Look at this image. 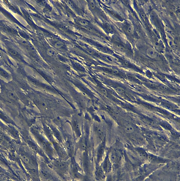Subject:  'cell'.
<instances>
[{"instance_id": "22", "label": "cell", "mask_w": 180, "mask_h": 181, "mask_svg": "<svg viewBox=\"0 0 180 181\" xmlns=\"http://www.w3.org/2000/svg\"><path fill=\"white\" fill-rule=\"evenodd\" d=\"M107 12L109 15L115 20L122 21L123 20V18L122 16H121L120 15L118 14L117 12L111 10L107 9Z\"/></svg>"}, {"instance_id": "19", "label": "cell", "mask_w": 180, "mask_h": 181, "mask_svg": "<svg viewBox=\"0 0 180 181\" xmlns=\"http://www.w3.org/2000/svg\"><path fill=\"white\" fill-rule=\"evenodd\" d=\"M6 95L8 99L12 101L17 102L18 101L19 98L18 96L13 90H8L6 92Z\"/></svg>"}, {"instance_id": "6", "label": "cell", "mask_w": 180, "mask_h": 181, "mask_svg": "<svg viewBox=\"0 0 180 181\" xmlns=\"http://www.w3.org/2000/svg\"><path fill=\"white\" fill-rule=\"evenodd\" d=\"M52 144L58 158L63 161H68L70 160V158H69L68 152L65 148L56 141Z\"/></svg>"}, {"instance_id": "27", "label": "cell", "mask_w": 180, "mask_h": 181, "mask_svg": "<svg viewBox=\"0 0 180 181\" xmlns=\"http://www.w3.org/2000/svg\"><path fill=\"white\" fill-rule=\"evenodd\" d=\"M65 10L67 13V14L69 15V16L72 17H75L76 15L75 13L73 11L69 8L68 6H65Z\"/></svg>"}, {"instance_id": "14", "label": "cell", "mask_w": 180, "mask_h": 181, "mask_svg": "<svg viewBox=\"0 0 180 181\" xmlns=\"http://www.w3.org/2000/svg\"><path fill=\"white\" fill-rule=\"evenodd\" d=\"M145 52L147 56L152 59L158 60L160 58V54L155 49L152 47L147 48Z\"/></svg>"}, {"instance_id": "34", "label": "cell", "mask_w": 180, "mask_h": 181, "mask_svg": "<svg viewBox=\"0 0 180 181\" xmlns=\"http://www.w3.org/2000/svg\"><path fill=\"white\" fill-rule=\"evenodd\" d=\"M39 5L41 6H43V7H45V6L47 5V3L45 1H40L38 3Z\"/></svg>"}, {"instance_id": "13", "label": "cell", "mask_w": 180, "mask_h": 181, "mask_svg": "<svg viewBox=\"0 0 180 181\" xmlns=\"http://www.w3.org/2000/svg\"><path fill=\"white\" fill-rule=\"evenodd\" d=\"M121 29L128 36H131L133 33L134 28L132 24L127 21L121 23L120 25Z\"/></svg>"}, {"instance_id": "5", "label": "cell", "mask_w": 180, "mask_h": 181, "mask_svg": "<svg viewBox=\"0 0 180 181\" xmlns=\"http://www.w3.org/2000/svg\"><path fill=\"white\" fill-rule=\"evenodd\" d=\"M111 43L113 47L117 50L128 55H131L132 54V51L129 46L118 37H114L112 40Z\"/></svg>"}, {"instance_id": "32", "label": "cell", "mask_w": 180, "mask_h": 181, "mask_svg": "<svg viewBox=\"0 0 180 181\" xmlns=\"http://www.w3.org/2000/svg\"><path fill=\"white\" fill-rule=\"evenodd\" d=\"M81 181H92L90 176L87 175H84L83 179Z\"/></svg>"}, {"instance_id": "18", "label": "cell", "mask_w": 180, "mask_h": 181, "mask_svg": "<svg viewBox=\"0 0 180 181\" xmlns=\"http://www.w3.org/2000/svg\"><path fill=\"white\" fill-rule=\"evenodd\" d=\"M77 147L80 151L85 152L87 149V144L85 139L83 138L80 140L78 143Z\"/></svg>"}, {"instance_id": "4", "label": "cell", "mask_w": 180, "mask_h": 181, "mask_svg": "<svg viewBox=\"0 0 180 181\" xmlns=\"http://www.w3.org/2000/svg\"><path fill=\"white\" fill-rule=\"evenodd\" d=\"M20 158L28 173L30 172L38 171V160L33 155L22 152Z\"/></svg>"}, {"instance_id": "26", "label": "cell", "mask_w": 180, "mask_h": 181, "mask_svg": "<svg viewBox=\"0 0 180 181\" xmlns=\"http://www.w3.org/2000/svg\"><path fill=\"white\" fill-rule=\"evenodd\" d=\"M0 75L6 80H9L11 78V76L5 70L0 67Z\"/></svg>"}, {"instance_id": "24", "label": "cell", "mask_w": 180, "mask_h": 181, "mask_svg": "<svg viewBox=\"0 0 180 181\" xmlns=\"http://www.w3.org/2000/svg\"><path fill=\"white\" fill-rule=\"evenodd\" d=\"M8 53L12 57H13L15 58L18 60H22V57L21 54L18 53V52L16 50L13 48H10L8 49Z\"/></svg>"}, {"instance_id": "28", "label": "cell", "mask_w": 180, "mask_h": 181, "mask_svg": "<svg viewBox=\"0 0 180 181\" xmlns=\"http://www.w3.org/2000/svg\"><path fill=\"white\" fill-rule=\"evenodd\" d=\"M78 23L79 25L84 26H88L90 24V22L86 19H78Z\"/></svg>"}, {"instance_id": "1", "label": "cell", "mask_w": 180, "mask_h": 181, "mask_svg": "<svg viewBox=\"0 0 180 181\" xmlns=\"http://www.w3.org/2000/svg\"><path fill=\"white\" fill-rule=\"evenodd\" d=\"M70 160L63 161L58 158H54L50 160L47 164L62 180H67L71 177L69 173Z\"/></svg>"}, {"instance_id": "30", "label": "cell", "mask_w": 180, "mask_h": 181, "mask_svg": "<svg viewBox=\"0 0 180 181\" xmlns=\"http://www.w3.org/2000/svg\"><path fill=\"white\" fill-rule=\"evenodd\" d=\"M65 43L62 41H58L54 44V46L57 49H61L65 46Z\"/></svg>"}, {"instance_id": "25", "label": "cell", "mask_w": 180, "mask_h": 181, "mask_svg": "<svg viewBox=\"0 0 180 181\" xmlns=\"http://www.w3.org/2000/svg\"><path fill=\"white\" fill-rule=\"evenodd\" d=\"M125 132L127 134H133L135 131V128L134 126L129 124H126L124 126Z\"/></svg>"}, {"instance_id": "7", "label": "cell", "mask_w": 180, "mask_h": 181, "mask_svg": "<svg viewBox=\"0 0 180 181\" xmlns=\"http://www.w3.org/2000/svg\"><path fill=\"white\" fill-rule=\"evenodd\" d=\"M105 139L99 144L97 148L96 155V165H100L105 158Z\"/></svg>"}, {"instance_id": "16", "label": "cell", "mask_w": 180, "mask_h": 181, "mask_svg": "<svg viewBox=\"0 0 180 181\" xmlns=\"http://www.w3.org/2000/svg\"><path fill=\"white\" fill-rule=\"evenodd\" d=\"M0 119L3 120L5 123L10 124V125L14 126H16L15 122L1 110H0Z\"/></svg>"}, {"instance_id": "15", "label": "cell", "mask_w": 180, "mask_h": 181, "mask_svg": "<svg viewBox=\"0 0 180 181\" xmlns=\"http://www.w3.org/2000/svg\"><path fill=\"white\" fill-rule=\"evenodd\" d=\"M104 71L105 72L110 74V75L118 76V77H122L124 76V74L118 69L112 68H104Z\"/></svg>"}, {"instance_id": "8", "label": "cell", "mask_w": 180, "mask_h": 181, "mask_svg": "<svg viewBox=\"0 0 180 181\" xmlns=\"http://www.w3.org/2000/svg\"><path fill=\"white\" fill-rule=\"evenodd\" d=\"M95 134L99 144L105 140V131L102 125L100 124H96L94 126Z\"/></svg>"}, {"instance_id": "33", "label": "cell", "mask_w": 180, "mask_h": 181, "mask_svg": "<svg viewBox=\"0 0 180 181\" xmlns=\"http://www.w3.org/2000/svg\"><path fill=\"white\" fill-rule=\"evenodd\" d=\"M101 92L103 95L105 96H107L108 92L107 90H105V89L103 88H101L100 89Z\"/></svg>"}, {"instance_id": "20", "label": "cell", "mask_w": 180, "mask_h": 181, "mask_svg": "<svg viewBox=\"0 0 180 181\" xmlns=\"http://www.w3.org/2000/svg\"><path fill=\"white\" fill-rule=\"evenodd\" d=\"M73 129L78 137H79L81 134V126L78 121L76 119H74L72 121Z\"/></svg>"}, {"instance_id": "10", "label": "cell", "mask_w": 180, "mask_h": 181, "mask_svg": "<svg viewBox=\"0 0 180 181\" xmlns=\"http://www.w3.org/2000/svg\"><path fill=\"white\" fill-rule=\"evenodd\" d=\"M114 57H115L118 59L119 64L122 65L123 67L126 68H127L135 70V71H140V69L138 68L137 66L132 64L131 62H130L128 61L121 57L118 55H116L115 54H114Z\"/></svg>"}, {"instance_id": "23", "label": "cell", "mask_w": 180, "mask_h": 181, "mask_svg": "<svg viewBox=\"0 0 180 181\" xmlns=\"http://www.w3.org/2000/svg\"><path fill=\"white\" fill-rule=\"evenodd\" d=\"M8 132L11 136L14 138L18 139L19 138V135L18 131L13 126H10L7 128Z\"/></svg>"}, {"instance_id": "29", "label": "cell", "mask_w": 180, "mask_h": 181, "mask_svg": "<svg viewBox=\"0 0 180 181\" xmlns=\"http://www.w3.org/2000/svg\"><path fill=\"white\" fill-rule=\"evenodd\" d=\"M47 54L51 57H55L58 54L57 52L53 48H49L47 50Z\"/></svg>"}, {"instance_id": "35", "label": "cell", "mask_w": 180, "mask_h": 181, "mask_svg": "<svg viewBox=\"0 0 180 181\" xmlns=\"http://www.w3.org/2000/svg\"><path fill=\"white\" fill-rule=\"evenodd\" d=\"M76 181L75 180H71V181Z\"/></svg>"}, {"instance_id": "12", "label": "cell", "mask_w": 180, "mask_h": 181, "mask_svg": "<svg viewBox=\"0 0 180 181\" xmlns=\"http://www.w3.org/2000/svg\"><path fill=\"white\" fill-rule=\"evenodd\" d=\"M100 165L106 174L110 173L112 171V165L108 155L105 156Z\"/></svg>"}, {"instance_id": "17", "label": "cell", "mask_w": 180, "mask_h": 181, "mask_svg": "<svg viewBox=\"0 0 180 181\" xmlns=\"http://www.w3.org/2000/svg\"><path fill=\"white\" fill-rule=\"evenodd\" d=\"M135 150L140 158L144 160H147L148 155L146 152L142 148H135Z\"/></svg>"}, {"instance_id": "21", "label": "cell", "mask_w": 180, "mask_h": 181, "mask_svg": "<svg viewBox=\"0 0 180 181\" xmlns=\"http://www.w3.org/2000/svg\"><path fill=\"white\" fill-rule=\"evenodd\" d=\"M102 26L104 30L108 34H112L115 32L113 28L109 23H104L102 24Z\"/></svg>"}, {"instance_id": "31", "label": "cell", "mask_w": 180, "mask_h": 181, "mask_svg": "<svg viewBox=\"0 0 180 181\" xmlns=\"http://www.w3.org/2000/svg\"><path fill=\"white\" fill-rule=\"evenodd\" d=\"M115 91L119 94H122L124 93L125 91V89L122 87L118 86L115 88Z\"/></svg>"}, {"instance_id": "3", "label": "cell", "mask_w": 180, "mask_h": 181, "mask_svg": "<svg viewBox=\"0 0 180 181\" xmlns=\"http://www.w3.org/2000/svg\"><path fill=\"white\" fill-rule=\"evenodd\" d=\"M38 171L41 181H62L43 160L38 161Z\"/></svg>"}, {"instance_id": "11", "label": "cell", "mask_w": 180, "mask_h": 181, "mask_svg": "<svg viewBox=\"0 0 180 181\" xmlns=\"http://www.w3.org/2000/svg\"><path fill=\"white\" fill-rule=\"evenodd\" d=\"M108 156L112 165L118 164L122 158V154L120 152L118 151L111 152Z\"/></svg>"}, {"instance_id": "9", "label": "cell", "mask_w": 180, "mask_h": 181, "mask_svg": "<svg viewBox=\"0 0 180 181\" xmlns=\"http://www.w3.org/2000/svg\"><path fill=\"white\" fill-rule=\"evenodd\" d=\"M95 181H105L106 174L101 165H96L94 172Z\"/></svg>"}, {"instance_id": "2", "label": "cell", "mask_w": 180, "mask_h": 181, "mask_svg": "<svg viewBox=\"0 0 180 181\" xmlns=\"http://www.w3.org/2000/svg\"><path fill=\"white\" fill-rule=\"evenodd\" d=\"M31 132L35 138L39 147L44 152L50 160L58 158L52 143L45 139L35 128H32Z\"/></svg>"}]
</instances>
